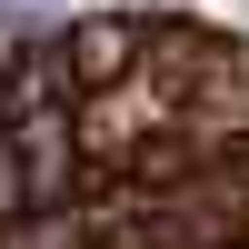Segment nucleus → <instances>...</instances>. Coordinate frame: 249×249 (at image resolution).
Returning a JSON list of instances; mask_svg holds the SVG:
<instances>
[{"mask_svg": "<svg viewBox=\"0 0 249 249\" xmlns=\"http://www.w3.org/2000/svg\"><path fill=\"white\" fill-rule=\"evenodd\" d=\"M60 60H70L80 100H100V90H120V80H140V70H150V20H120V10L70 20V30H60Z\"/></svg>", "mask_w": 249, "mask_h": 249, "instance_id": "1", "label": "nucleus"}, {"mask_svg": "<svg viewBox=\"0 0 249 249\" xmlns=\"http://www.w3.org/2000/svg\"><path fill=\"white\" fill-rule=\"evenodd\" d=\"M10 60H20V50H0V120H10Z\"/></svg>", "mask_w": 249, "mask_h": 249, "instance_id": "4", "label": "nucleus"}, {"mask_svg": "<svg viewBox=\"0 0 249 249\" xmlns=\"http://www.w3.org/2000/svg\"><path fill=\"white\" fill-rule=\"evenodd\" d=\"M0 249H100V230H90V210H30V219H10L0 230Z\"/></svg>", "mask_w": 249, "mask_h": 249, "instance_id": "2", "label": "nucleus"}, {"mask_svg": "<svg viewBox=\"0 0 249 249\" xmlns=\"http://www.w3.org/2000/svg\"><path fill=\"white\" fill-rule=\"evenodd\" d=\"M40 199H30V160H20V140H10V120H0V230L10 219H30Z\"/></svg>", "mask_w": 249, "mask_h": 249, "instance_id": "3", "label": "nucleus"}]
</instances>
